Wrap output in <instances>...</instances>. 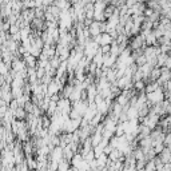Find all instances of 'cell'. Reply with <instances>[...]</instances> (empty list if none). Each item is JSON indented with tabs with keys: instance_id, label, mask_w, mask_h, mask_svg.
<instances>
[{
	"instance_id": "1",
	"label": "cell",
	"mask_w": 171,
	"mask_h": 171,
	"mask_svg": "<svg viewBox=\"0 0 171 171\" xmlns=\"http://www.w3.org/2000/svg\"><path fill=\"white\" fill-rule=\"evenodd\" d=\"M67 171H79V170H78V167H74V166H71V167H69V169H68Z\"/></svg>"
}]
</instances>
